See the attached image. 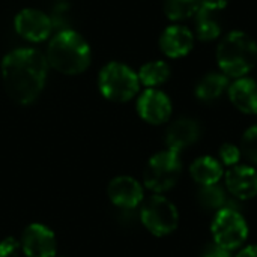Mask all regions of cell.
<instances>
[{
    "mask_svg": "<svg viewBox=\"0 0 257 257\" xmlns=\"http://www.w3.org/2000/svg\"><path fill=\"white\" fill-rule=\"evenodd\" d=\"M221 35V26L215 18V12L199 9L196 12V36L200 41H212Z\"/></svg>",
    "mask_w": 257,
    "mask_h": 257,
    "instance_id": "19",
    "label": "cell"
},
{
    "mask_svg": "<svg viewBox=\"0 0 257 257\" xmlns=\"http://www.w3.org/2000/svg\"><path fill=\"white\" fill-rule=\"evenodd\" d=\"M98 87L104 98L114 102H126L139 93L140 80L125 63L110 62L99 71Z\"/></svg>",
    "mask_w": 257,
    "mask_h": 257,
    "instance_id": "4",
    "label": "cell"
},
{
    "mask_svg": "<svg viewBox=\"0 0 257 257\" xmlns=\"http://www.w3.org/2000/svg\"><path fill=\"white\" fill-rule=\"evenodd\" d=\"M47 62L62 74L77 75L89 68L92 51L80 33L65 29L51 38L47 48Z\"/></svg>",
    "mask_w": 257,
    "mask_h": 257,
    "instance_id": "2",
    "label": "cell"
},
{
    "mask_svg": "<svg viewBox=\"0 0 257 257\" xmlns=\"http://www.w3.org/2000/svg\"><path fill=\"white\" fill-rule=\"evenodd\" d=\"M182 173V161L179 157V152L175 151H163L155 154L149 158L143 181L146 188H149L154 193H164L172 190Z\"/></svg>",
    "mask_w": 257,
    "mask_h": 257,
    "instance_id": "5",
    "label": "cell"
},
{
    "mask_svg": "<svg viewBox=\"0 0 257 257\" xmlns=\"http://www.w3.org/2000/svg\"><path fill=\"white\" fill-rule=\"evenodd\" d=\"M200 137V126L190 117H181L175 120L166 134V143L170 151L181 152L182 149L196 143Z\"/></svg>",
    "mask_w": 257,
    "mask_h": 257,
    "instance_id": "14",
    "label": "cell"
},
{
    "mask_svg": "<svg viewBox=\"0 0 257 257\" xmlns=\"http://www.w3.org/2000/svg\"><path fill=\"white\" fill-rule=\"evenodd\" d=\"M21 248V242H18L15 238L8 236L3 241H0V257H17Z\"/></svg>",
    "mask_w": 257,
    "mask_h": 257,
    "instance_id": "24",
    "label": "cell"
},
{
    "mask_svg": "<svg viewBox=\"0 0 257 257\" xmlns=\"http://www.w3.org/2000/svg\"><path fill=\"white\" fill-rule=\"evenodd\" d=\"M194 47V33L181 24H172L166 27L160 36L161 51L172 59L187 56Z\"/></svg>",
    "mask_w": 257,
    "mask_h": 257,
    "instance_id": "12",
    "label": "cell"
},
{
    "mask_svg": "<svg viewBox=\"0 0 257 257\" xmlns=\"http://www.w3.org/2000/svg\"><path fill=\"white\" fill-rule=\"evenodd\" d=\"M107 194L114 206L123 209L137 208L143 202V187L131 176H117L111 179Z\"/></svg>",
    "mask_w": 257,
    "mask_h": 257,
    "instance_id": "11",
    "label": "cell"
},
{
    "mask_svg": "<svg viewBox=\"0 0 257 257\" xmlns=\"http://www.w3.org/2000/svg\"><path fill=\"white\" fill-rule=\"evenodd\" d=\"M48 72L47 59L35 48H17L2 62L6 93L20 105H29L41 95Z\"/></svg>",
    "mask_w": 257,
    "mask_h": 257,
    "instance_id": "1",
    "label": "cell"
},
{
    "mask_svg": "<svg viewBox=\"0 0 257 257\" xmlns=\"http://www.w3.org/2000/svg\"><path fill=\"white\" fill-rule=\"evenodd\" d=\"M230 253H232V251L224 250V248L218 247L217 244H212V245H209V247L205 250V253H203V256L202 257H232Z\"/></svg>",
    "mask_w": 257,
    "mask_h": 257,
    "instance_id": "26",
    "label": "cell"
},
{
    "mask_svg": "<svg viewBox=\"0 0 257 257\" xmlns=\"http://www.w3.org/2000/svg\"><path fill=\"white\" fill-rule=\"evenodd\" d=\"M200 0H164V14L172 21L191 18L199 11Z\"/></svg>",
    "mask_w": 257,
    "mask_h": 257,
    "instance_id": "20",
    "label": "cell"
},
{
    "mask_svg": "<svg viewBox=\"0 0 257 257\" xmlns=\"http://www.w3.org/2000/svg\"><path fill=\"white\" fill-rule=\"evenodd\" d=\"M21 248L27 257H56L57 241L50 227L32 223L23 232Z\"/></svg>",
    "mask_w": 257,
    "mask_h": 257,
    "instance_id": "8",
    "label": "cell"
},
{
    "mask_svg": "<svg viewBox=\"0 0 257 257\" xmlns=\"http://www.w3.org/2000/svg\"><path fill=\"white\" fill-rule=\"evenodd\" d=\"M137 113L145 122L161 125L172 116L170 98L158 89H146L137 99Z\"/></svg>",
    "mask_w": 257,
    "mask_h": 257,
    "instance_id": "10",
    "label": "cell"
},
{
    "mask_svg": "<svg viewBox=\"0 0 257 257\" xmlns=\"http://www.w3.org/2000/svg\"><path fill=\"white\" fill-rule=\"evenodd\" d=\"M223 164L212 157H200L190 166V175L196 184L206 187L218 184L223 178Z\"/></svg>",
    "mask_w": 257,
    "mask_h": 257,
    "instance_id": "16",
    "label": "cell"
},
{
    "mask_svg": "<svg viewBox=\"0 0 257 257\" xmlns=\"http://www.w3.org/2000/svg\"><path fill=\"white\" fill-rule=\"evenodd\" d=\"M227 5V0H200V6L199 9H205V11H211V12H217L224 9Z\"/></svg>",
    "mask_w": 257,
    "mask_h": 257,
    "instance_id": "25",
    "label": "cell"
},
{
    "mask_svg": "<svg viewBox=\"0 0 257 257\" xmlns=\"http://www.w3.org/2000/svg\"><path fill=\"white\" fill-rule=\"evenodd\" d=\"M224 181L230 194L241 200L257 196V172L250 166H233L226 173Z\"/></svg>",
    "mask_w": 257,
    "mask_h": 257,
    "instance_id": "13",
    "label": "cell"
},
{
    "mask_svg": "<svg viewBox=\"0 0 257 257\" xmlns=\"http://www.w3.org/2000/svg\"><path fill=\"white\" fill-rule=\"evenodd\" d=\"M140 84L148 89H157L170 78V66L164 60H152L145 63L139 71Z\"/></svg>",
    "mask_w": 257,
    "mask_h": 257,
    "instance_id": "18",
    "label": "cell"
},
{
    "mask_svg": "<svg viewBox=\"0 0 257 257\" xmlns=\"http://www.w3.org/2000/svg\"><path fill=\"white\" fill-rule=\"evenodd\" d=\"M241 149L232 143H224L221 148H220V160L223 163V166H238L239 160H241Z\"/></svg>",
    "mask_w": 257,
    "mask_h": 257,
    "instance_id": "23",
    "label": "cell"
},
{
    "mask_svg": "<svg viewBox=\"0 0 257 257\" xmlns=\"http://www.w3.org/2000/svg\"><path fill=\"white\" fill-rule=\"evenodd\" d=\"M217 63L227 77H245L257 63V42L245 32L227 33L217 47Z\"/></svg>",
    "mask_w": 257,
    "mask_h": 257,
    "instance_id": "3",
    "label": "cell"
},
{
    "mask_svg": "<svg viewBox=\"0 0 257 257\" xmlns=\"http://www.w3.org/2000/svg\"><path fill=\"white\" fill-rule=\"evenodd\" d=\"M236 257H257V245H250V247H245L242 248Z\"/></svg>",
    "mask_w": 257,
    "mask_h": 257,
    "instance_id": "27",
    "label": "cell"
},
{
    "mask_svg": "<svg viewBox=\"0 0 257 257\" xmlns=\"http://www.w3.org/2000/svg\"><path fill=\"white\" fill-rule=\"evenodd\" d=\"M232 104L247 114H257V83L253 78H236L227 89Z\"/></svg>",
    "mask_w": 257,
    "mask_h": 257,
    "instance_id": "15",
    "label": "cell"
},
{
    "mask_svg": "<svg viewBox=\"0 0 257 257\" xmlns=\"http://www.w3.org/2000/svg\"><path fill=\"white\" fill-rule=\"evenodd\" d=\"M211 232L214 242L229 251L239 248L248 238V224L235 209L221 208L214 217Z\"/></svg>",
    "mask_w": 257,
    "mask_h": 257,
    "instance_id": "6",
    "label": "cell"
},
{
    "mask_svg": "<svg viewBox=\"0 0 257 257\" xmlns=\"http://www.w3.org/2000/svg\"><path fill=\"white\" fill-rule=\"evenodd\" d=\"M14 26L17 33L30 41V42H42L45 41L53 29L51 18L38 9H23L15 15Z\"/></svg>",
    "mask_w": 257,
    "mask_h": 257,
    "instance_id": "9",
    "label": "cell"
},
{
    "mask_svg": "<svg viewBox=\"0 0 257 257\" xmlns=\"http://www.w3.org/2000/svg\"><path fill=\"white\" fill-rule=\"evenodd\" d=\"M60 257H63V256H60Z\"/></svg>",
    "mask_w": 257,
    "mask_h": 257,
    "instance_id": "28",
    "label": "cell"
},
{
    "mask_svg": "<svg viewBox=\"0 0 257 257\" xmlns=\"http://www.w3.org/2000/svg\"><path fill=\"white\" fill-rule=\"evenodd\" d=\"M241 152L247 157L248 161L257 166V125L248 128L241 142Z\"/></svg>",
    "mask_w": 257,
    "mask_h": 257,
    "instance_id": "22",
    "label": "cell"
},
{
    "mask_svg": "<svg viewBox=\"0 0 257 257\" xmlns=\"http://www.w3.org/2000/svg\"><path fill=\"white\" fill-rule=\"evenodd\" d=\"M199 202L206 209H221L226 202V191L218 184L202 187L199 191Z\"/></svg>",
    "mask_w": 257,
    "mask_h": 257,
    "instance_id": "21",
    "label": "cell"
},
{
    "mask_svg": "<svg viewBox=\"0 0 257 257\" xmlns=\"http://www.w3.org/2000/svg\"><path fill=\"white\" fill-rule=\"evenodd\" d=\"M229 77L223 72L206 74L196 86V96L203 102H212L218 99L229 89Z\"/></svg>",
    "mask_w": 257,
    "mask_h": 257,
    "instance_id": "17",
    "label": "cell"
},
{
    "mask_svg": "<svg viewBox=\"0 0 257 257\" xmlns=\"http://www.w3.org/2000/svg\"><path fill=\"white\" fill-rule=\"evenodd\" d=\"M140 218L143 226L155 236H167L176 230L179 223L178 208L160 194L152 196L142 206Z\"/></svg>",
    "mask_w": 257,
    "mask_h": 257,
    "instance_id": "7",
    "label": "cell"
}]
</instances>
